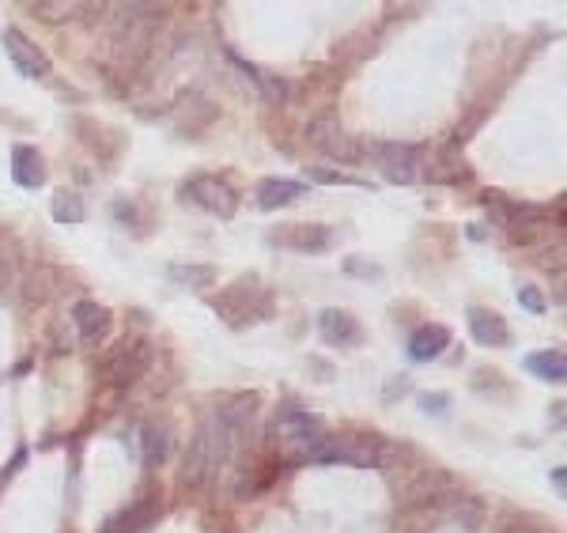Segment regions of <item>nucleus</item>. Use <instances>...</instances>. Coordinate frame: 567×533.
<instances>
[{
    "instance_id": "14",
    "label": "nucleus",
    "mask_w": 567,
    "mask_h": 533,
    "mask_svg": "<svg viewBox=\"0 0 567 533\" xmlns=\"http://www.w3.org/2000/svg\"><path fill=\"white\" fill-rule=\"evenodd\" d=\"M526 367H530L537 379L545 382H564L567 379V360L560 348H549V352H533L530 360H526Z\"/></svg>"
},
{
    "instance_id": "21",
    "label": "nucleus",
    "mask_w": 567,
    "mask_h": 533,
    "mask_svg": "<svg viewBox=\"0 0 567 533\" xmlns=\"http://www.w3.org/2000/svg\"><path fill=\"white\" fill-rule=\"evenodd\" d=\"M420 401H424V413H435V416H443L447 413V405H450L447 394H424Z\"/></svg>"
},
{
    "instance_id": "3",
    "label": "nucleus",
    "mask_w": 567,
    "mask_h": 533,
    "mask_svg": "<svg viewBox=\"0 0 567 533\" xmlns=\"http://www.w3.org/2000/svg\"><path fill=\"white\" fill-rule=\"evenodd\" d=\"M186 197L189 201H197V205L212 212V216H235V208H239V193L227 186L224 178H212V174H197L193 182L186 186Z\"/></svg>"
},
{
    "instance_id": "11",
    "label": "nucleus",
    "mask_w": 567,
    "mask_h": 533,
    "mask_svg": "<svg viewBox=\"0 0 567 533\" xmlns=\"http://www.w3.org/2000/svg\"><path fill=\"white\" fill-rule=\"evenodd\" d=\"M72 322H76L84 341H99V337H106V329H110V314H106V307L84 299V303H76V310H72Z\"/></svg>"
},
{
    "instance_id": "12",
    "label": "nucleus",
    "mask_w": 567,
    "mask_h": 533,
    "mask_svg": "<svg viewBox=\"0 0 567 533\" xmlns=\"http://www.w3.org/2000/svg\"><path fill=\"white\" fill-rule=\"evenodd\" d=\"M303 182H292V178H265L258 186V205L261 208H280V205H292L303 197Z\"/></svg>"
},
{
    "instance_id": "19",
    "label": "nucleus",
    "mask_w": 567,
    "mask_h": 533,
    "mask_svg": "<svg viewBox=\"0 0 567 533\" xmlns=\"http://www.w3.org/2000/svg\"><path fill=\"white\" fill-rule=\"evenodd\" d=\"M140 439H144V462L148 465H159L167 458V435H163V428H152V424H148Z\"/></svg>"
},
{
    "instance_id": "6",
    "label": "nucleus",
    "mask_w": 567,
    "mask_h": 533,
    "mask_svg": "<svg viewBox=\"0 0 567 533\" xmlns=\"http://www.w3.org/2000/svg\"><path fill=\"white\" fill-rule=\"evenodd\" d=\"M469 333H473V341L484 344V348H503L507 344V322L499 318V314H492V310H481L473 307L469 310Z\"/></svg>"
},
{
    "instance_id": "15",
    "label": "nucleus",
    "mask_w": 567,
    "mask_h": 533,
    "mask_svg": "<svg viewBox=\"0 0 567 533\" xmlns=\"http://www.w3.org/2000/svg\"><path fill=\"white\" fill-rule=\"evenodd\" d=\"M284 435L288 439H299V443H314V439H322V420L310 413H288L284 416Z\"/></svg>"
},
{
    "instance_id": "8",
    "label": "nucleus",
    "mask_w": 567,
    "mask_h": 533,
    "mask_svg": "<svg viewBox=\"0 0 567 533\" xmlns=\"http://www.w3.org/2000/svg\"><path fill=\"white\" fill-rule=\"evenodd\" d=\"M12 178H16L23 190H38L46 182V167H42V155L31 144H19L12 152Z\"/></svg>"
},
{
    "instance_id": "1",
    "label": "nucleus",
    "mask_w": 567,
    "mask_h": 533,
    "mask_svg": "<svg viewBox=\"0 0 567 533\" xmlns=\"http://www.w3.org/2000/svg\"><path fill=\"white\" fill-rule=\"evenodd\" d=\"M254 416V397L250 401H235V405H224L220 413H212L197 428L193 443L186 450V469L182 477L189 484H205L220 465L231 458V447H235V431L242 428V420Z\"/></svg>"
},
{
    "instance_id": "2",
    "label": "nucleus",
    "mask_w": 567,
    "mask_h": 533,
    "mask_svg": "<svg viewBox=\"0 0 567 533\" xmlns=\"http://www.w3.org/2000/svg\"><path fill=\"white\" fill-rule=\"evenodd\" d=\"M307 462L322 465H378L382 462V443L378 439H356V435H322L303 450Z\"/></svg>"
},
{
    "instance_id": "22",
    "label": "nucleus",
    "mask_w": 567,
    "mask_h": 533,
    "mask_svg": "<svg viewBox=\"0 0 567 533\" xmlns=\"http://www.w3.org/2000/svg\"><path fill=\"white\" fill-rule=\"evenodd\" d=\"M310 178H318V182H356V178H348V174H337V171H310Z\"/></svg>"
},
{
    "instance_id": "16",
    "label": "nucleus",
    "mask_w": 567,
    "mask_h": 533,
    "mask_svg": "<svg viewBox=\"0 0 567 533\" xmlns=\"http://www.w3.org/2000/svg\"><path fill=\"white\" fill-rule=\"evenodd\" d=\"M276 242H284V246H295V250H322L329 246V231L326 227H299V231H284V235H276Z\"/></svg>"
},
{
    "instance_id": "18",
    "label": "nucleus",
    "mask_w": 567,
    "mask_h": 533,
    "mask_svg": "<svg viewBox=\"0 0 567 533\" xmlns=\"http://www.w3.org/2000/svg\"><path fill=\"white\" fill-rule=\"evenodd\" d=\"M148 515H152V507H133V511H125V515L110 518L103 526V533H133L140 530V522H148Z\"/></svg>"
},
{
    "instance_id": "10",
    "label": "nucleus",
    "mask_w": 567,
    "mask_h": 533,
    "mask_svg": "<svg viewBox=\"0 0 567 533\" xmlns=\"http://www.w3.org/2000/svg\"><path fill=\"white\" fill-rule=\"evenodd\" d=\"M447 344H450V333L443 326H420L413 337H409V356L420 363H428V360H435V356H443Z\"/></svg>"
},
{
    "instance_id": "4",
    "label": "nucleus",
    "mask_w": 567,
    "mask_h": 533,
    "mask_svg": "<svg viewBox=\"0 0 567 533\" xmlns=\"http://www.w3.org/2000/svg\"><path fill=\"white\" fill-rule=\"evenodd\" d=\"M4 50H8V57H12L16 72L31 76V80H38V76H46V72H50V57L38 50L35 42L23 35V31H16V27H8V31H4Z\"/></svg>"
},
{
    "instance_id": "5",
    "label": "nucleus",
    "mask_w": 567,
    "mask_h": 533,
    "mask_svg": "<svg viewBox=\"0 0 567 533\" xmlns=\"http://www.w3.org/2000/svg\"><path fill=\"white\" fill-rule=\"evenodd\" d=\"M148 363H152V352H148V344L144 341H133L129 348H121L114 363H110V375L118 386H129V382H137L144 371H148Z\"/></svg>"
},
{
    "instance_id": "20",
    "label": "nucleus",
    "mask_w": 567,
    "mask_h": 533,
    "mask_svg": "<svg viewBox=\"0 0 567 533\" xmlns=\"http://www.w3.org/2000/svg\"><path fill=\"white\" fill-rule=\"evenodd\" d=\"M518 299H522V307L530 310V314H545V299H541V292H537V288H522V292H518Z\"/></svg>"
},
{
    "instance_id": "17",
    "label": "nucleus",
    "mask_w": 567,
    "mask_h": 533,
    "mask_svg": "<svg viewBox=\"0 0 567 533\" xmlns=\"http://www.w3.org/2000/svg\"><path fill=\"white\" fill-rule=\"evenodd\" d=\"M53 220L57 224H84V201H80V193H69L61 190L53 197Z\"/></svg>"
},
{
    "instance_id": "7",
    "label": "nucleus",
    "mask_w": 567,
    "mask_h": 533,
    "mask_svg": "<svg viewBox=\"0 0 567 533\" xmlns=\"http://www.w3.org/2000/svg\"><path fill=\"white\" fill-rule=\"evenodd\" d=\"M318 329H322V337H326L329 344H360L363 337L360 322H356L348 310H322Z\"/></svg>"
},
{
    "instance_id": "9",
    "label": "nucleus",
    "mask_w": 567,
    "mask_h": 533,
    "mask_svg": "<svg viewBox=\"0 0 567 533\" xmlns=\"http://www.w3.org/2000/svg\"><path fill=\"white\" fill-rule=\"evenodd\" d=\"M310 140L322 148L326 155H333V159H356V144L344 137V129L341 125H333V121H318L314 129H310Z\"/></svg>"
},
{
    "instance_id": "13",
    "label": "nucleus",
    "mask_w": 567,
    "mask_h": 533,
    "mask_svg": "<svg viewBox=\"0 0 567 533\" xmlns=\"http://www.w3.org/2000/svg\"><path fill=\"white\" fill-rule=\"evenodd\" d=\"M416 148H409V144H390V148H382V171L390 174L394 182H413L416 178Z\"/></svg>"
}]
</instances>
